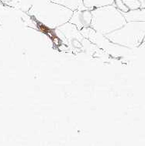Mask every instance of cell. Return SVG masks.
Segmentation results:
<instances>
[{"instance_id":"1","label":"cell","mask_w":145,"mask_h":146,"mask_svg":"<svg viewBox=\"0 0 145 146\" xmlns=\"http://www.w3.org/2000/svg\"><path fill=\"white\" fill-rule=\"evenodd\" d=\"M74 10L50 0H36L30 13L49 29H58L69 22Z\"/></svg>"},{"instance_id":"2","label":"cell","mask_w":145,"mask_h":146,"mask_svg":"<svg viewBox=\"0 0 145 146\" xmlns=\"http://www.w3.org/2000/svg\"><path fill=\"white\" fill-rule=\"evenodd\" d=\"M91 11L92 19L90 27L104 36L120 28L126 23L123 13L114 5L94 9Z\"/></svg>"},{"instance_id":"3","label":"cell","mask_w":145,"mask_h":146,"mask_svg":"<svg viewBox=\"0 0 145 146\" xmlns=\"http://www.w3.org/2000/svg\"><path fill=\"white\" fill-rule=\"evenodd\" d=\"M105 37L120 47L130 49L138 48L144 40L145 22H126L120 28L105 35Z\"/></svg>"},{"instance_id":"4","label":"cell","mask_w":145,"mask_h":146,"mask_svg":"<svg viewBox=\"0 0 145 146\" xmlns=\"http://www.w3.org/2000/svg\"><path fill=\"white\" fill-rule=\"evenodd\" d=\"M92 19V11L90 9H77L73 13L69 23L75 26L78 31H81L85 27H89Z\"/></svg>"},{"instance_id":"5","label":"cell","mask_w":145,"mask_h":146,"mask_svg":"<svg viewBox=\"0 0 145 146\" xmlns=\"http://www.w3.org/2000/svg\"><path fill=\"white\" fill-rule=\"evenodd\" d=\"M126 22L137 21L145 22V8H139L137 9L129 10L126 13H123Z\"/></svg>"},{"instance_id":"6","label":"cell","mask_w":145,"mask_h":146,"mask_svg":"<svg viewBox=\"0 0 145 146\" xmlns=\"http://www.w3.org/2000/svg\"><path fill=\"white\" fill-rule=\"evenodd\" d=\"M115 0H82L83 5L88 9L92 10L94 9L101 8L114 4Z\"/></svg>"},{"instance_id":"7","label":"cell","mask_w":145,"mask_h":146,"mask_svg":"<svg viewBox=\"0 0 145 146\" xmlns=\"http://www.w3.org/2000/svg\"><path fill=\"white\" fill-rule=\"evenodd\" d=\"M54 3H58L62 6H66L68 8L71 9L72 10H77V9H87L83 5L82 0H50Z\"/></svg>"},{"instance_id":"8","label":"cell","mask_w":145,"mask_h":146,"mask_svg":"<svg viewBox=\"0 0 145 146\" xmlns=\"http://www.w3.org/2000/svg\"><path fill=\"white\" fill-rule=\"evenodd\" d=\"M123 2L126 4V6L128 7L130 10L141 8L140 0H123Z\"/></svg>"},{"instance_id":"9","label":"cell","mask_w":145,"mask_h":146,"mask_svg":"<svg viewBox=\"0 0 145 146\" xmlns=\"http://www.w3.org/2000/svg\"><path fill=\"white\" fill-rule=\"evenodd\" d=\"M113 5L122 13H126V12H128L130 10L128 7L126 6L123 0H115Z\"/></svg>"},{"instance_id":"10","label":"cell","mask_w":145,"mask_h":146,"mask_svg":"<svg viewBox=\"0 0 145 146\" xmlns=\"http://www.w3.org/2000/svg\"><path fill=\"white\" fill-rule=\"evenodd\" d=\"M140 2H141V7L145 8V0H140Z\"/></svg>"}]
</instances>
